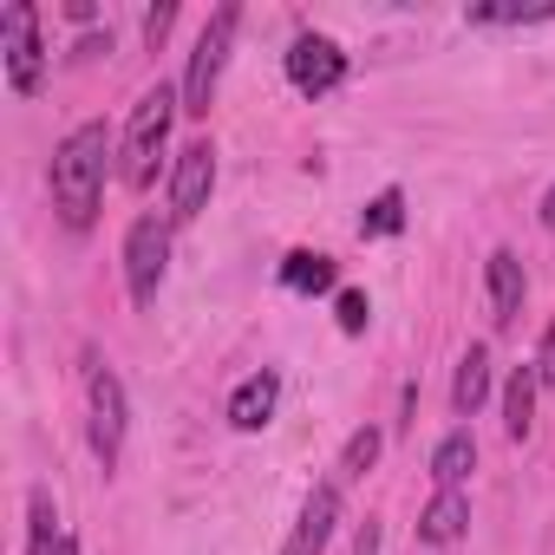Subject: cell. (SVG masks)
Returning a JSON list of instances; mask_svg holds the SVG:
<instances>
[{
	"label": "cell",
	"mask_w": 555,
	"mask_h": 555,
	"mask_svg": "<svg viewBox=\"0 0 555 555\" xmlns=\"http://www.w3.org/2000/svg\"><path fill=\"white\" fill-rule=\"evenodd\" d=\"M164 268H170V222L164 216H138L125 229V288H131L138 308H157Z\"/></svg>",
	"instance_id": "5"
},
{
	"label": "cell",
	"mask_w": 555,
	"mask_h": 555,
	"mask_svg": "<svg viewBox=\"0 0 555 555\" xmlns=\"http://www.w3.org/2000/svg\"><path fill=\"white\" fill-rule=\"evenodd\" d=\"M340 79H347V53L327 34H301L288 47V86L301 99H327V92H340Z\"/></svg>",
	"instance_id": "7"
},
{
	"label": "cell",
	"mask_w": 555,
	"mask_h": 555,
	"mask_svg": "<svg viewBox=\"0 0 555 555\" xmlns=\"http://www.w3.org/2000/svg\"><path fill=\"white\" fill-rule=\"evenodd\" d=\"M274 405H282V373H248L235 392H229V425L235 431H261L268 418H274Z\"/></svg>",
	"instance_id": "9"
},
{
	"label": "cell",
	"mask_w": 555,
	"mask_h": 555,
	"mask_svg": "<svg viewBox=\"0 0 555 555\" xmlns=\"http://www.w3.org/2000/svg\"><path fill=\"white\" fill-rule=\"evenodd\" d=\"M282 288H288V295H327V288H334V261H327L321 248H295V255L282 261Z\"/></svg>",
	"instance_id": "15"
},
{
	"label": "cell",
	"mask_w": 555,
	"mask_h": 555,
	"mask_svg": "<svg viewBox=\"0 0 555 555\" xmlns=\"http://www.w3.org/2000/svg\"><path fill=\"white\" fill-rule=\"evenodd\" d=\"M379 444H386V438H379L373 425H366V431H353V438H347V451H340V470H347V477H366V470L379 464Z\"/></svg>",
	"instance_id": "19"
},
{
	"label": "cell",
	"mask_w": 555,
	"mask_h": 555,
	"mask_svg": "<svg viewBox=\"0 0 555 555\" xmlns=\"http://www.w3.org/2000/svg\"><path fill=\"white\" fill-rule=\"evenodd\" d=\"M0 53H8V86L21 99H34L40 79H47V47H40V14L27 0H14V8L0 14Z\"/></svg>",
	"instance_id": "6"
},
{
	"label": "cell",
	"mask_w": 555,
	"mask_h": 555,
	"mask_svg": "<svg viewBox=\"0 0 555 555\" xmlns=\"http://www.w3.org/2000/svg\"><path fill=\"white\" fill-rule=\"evenodd\" d=\"M535 386H542V379H535V366H516V373H509V386H503V431H509L516 444H522V438H529V425H535Z\"/></svg>",
	"instance_id": "14"
},
{
	"label": "cell",
	"mask_w": 555,
	"mask_h": 555,
	"mask_svg": "<svg viewBox=\"0 0 555 555\" xmlns=\"http://www.w3.org/2000/svg\"><path fill=\"white\" fill-rule=\"evenodd\" d=\"M483 399H490V353H483V347H470V353L457 360V379H451V412H457V418H470Z\"/></svg>",
	"instance_id": "13"
},
{
	"label": "cell",
	"mask_w": 555,
	"mask_h": 555,
	"mask_svg": "<svg viewBox=\"0 0 555 555\" xmlns=\"http://www.w3.org/2000/svg\"><path fill=\"white\" fill-rule=\"evenodd\" d=\"M282 555H321V548H314V542H308V535H295V542H288V548H282Z\"/></svg>",
	"instance_id": "24"
},
{
	"label": "cell",
	"mask_w": 555,
	"mask_h": 555,
	"mask_svg": "<svg viewBox=\"0 0 555 555\" xmlns=\"http://www.w3.org/2000/svg\"><path fill=\"white\" fill-rule=\"evenodd\" d=\"M105 170H112V131L105 125H73L53 151V209L66 229H92L99 216V196H105Z\"/></svg>",
	"instance_id": "1"
},
{
	"label": "cell",
	"mask_w": 555,
	"mask_h": 555,
	"mask_svg": "<svg viewBox=\"0 0 555 555\" xmlns=\"http://www.w3.org/2000/svg\"><path fill=\"white\" fill-rule=\"evenodd\" d=\"M209 190H216V151H209V138H196L170 164V222H196L209 209Z\"/></svg>",
	"instance_id": "8"
},
{
	"label": "cell",
	"mask_w": 555,
	"mask_h": 555,
	"mask_svg": "<svg viewBox=\"0 0 555 555\" xmlns=\"http://www.w3.org/2000/svg\"><path fill=\"white\" fill-rule=\"evenodd\" d=\"M353 555H379V522H366V529H360V542H353Z\"/></svg>",
	"instance_id": "23"
},
{
	"label": "cell",
	"mask_w": 555,
	"mask_h": 555,
	"mask_svg": "<svg viewBox=\"0 0 555 555\" xmlns=\"http://www.w3.org/2000/svg\"><path fill=\"white\" fill-rule=\"evenodd\" d=\"M483 282H490V321L509 327L522 314V261H516V248H496L483 261Z\"/></svg>",
	"instance_id": "10"
},
{
	"label": "cell",
	"mask_w": 555,
	"mask_h": 555,
	"mask_svg": "<svg viewBox=\"0 0 555 555\" xmlns=\"http://www.w3.org/2000/svg\"><path fill=\"white\" fill-rule=\"evenodd\" d=\"M464 522H470L464 490H438V496L418 509V535H425V542H438V548H444V542H457V535H464Z\"/></svg>",
	"instance_id": "11"
},
{
	"label": "cell",
	"mask_w": 555,
	"mask_h": 555,
	"mask_svg": "<svg viewBox=\"0 0 555 555\" xmlns=\"http://www.w3.org/2000/svg\"><path fill=\"white\" fill-rule=\"evenodd\" d=\"M86 412H92V457L112 470L118 464V451H125V425H131V412H125V379L105 366V360H86Z\"/></svg>",
	"instance_id": "4"
},
{
	"label": "cell",
	"mask_w": 555,
	"mask_h": 555,
	"mask_svg": "<svg viewBox=\"0 0 555 555\" xmlns=\"http://www.w3.org/2000/svg\"><path fill=\"white\" fill-rule=\"evenodd\" d=\"M542 229H548V235H555V190H548V196H542Z\"/></svg>",
	"instance_id": "25"
},
{
	"label": "cell",
	"mask_w": 555,
	"mask_h": 555,
	"mask_svg": "<svg viewBox=\"0 0 555 555\" xmlns=\"http://www.w3.org/2000/svg\"><path fill=\"white\" fill-rule=\"evenodd\" d=\"M334 522H340V490H334V483H321V490H308V503H301V529H295V535H308L314 548H327V535H334Z\"/></svg>",
	"instance_id": "17"
},
{
	"label": "cell",
	"mask_w": 555,
	"mask_h": 555,
	"mask_svg": "<svg viewBox=\"0 0 555 555\" xmlns=\"http://www.w3.org/2000/svg\"><path fill=\"white\" fill-rule=\"evenodd\" d=\"M170 27H177V8H170V0H164V8H151V14H144V47L157 53V47L170 40Z\"/></svg>",
	"instance_id": "21"
},
{
	"label": "cell",
	"mask_w": 555,
	"mask_h": 555,
	"mask_svg": "<svg viewBox=\"0 0 555 555\" xmlns=\"http://www.w3.org/2000/svg\"><path fill=\"white\" fill-rule=\"evenodd\" d=\"M470 470H477V438H470V431L438 438V451H431V477H438V490H457Z\"/></svg>",
	"instance_id": "16"
},
{
	"label": "cell",
	"mask_w": 555,
	"mask_h": 555,
	"mask_svg": "<svg viewBox=\"0 0 555 555\" xmlns=\"http://www.w3.org/2000/svg\"><path fill=\"white\" fill-rule=\"evenodd\" d=\"M334 321H340V334H366V321H373V301H366L360 288H347V295L334 301Z\"/></svg>",
	"instance_id": "20"
},
{
	"label": "cell",
	"mask_w": 555,
	"mask_h": 555,
	"mask_svg": "<svg viewBox=\"0 0 555 555\" xmlns=\"http://www.w3.org/2000/svg\"><path fill=\"white\" fill-rule=\"evenodd\" d=\"M177 112H183V92H170L164 79H157L151 92H138L131 125H125V183H131V190H144V183L157 177V157H164V144H170Z\"/></svg>",
	"instance_id": "2"
},
{
	"label": "cell",
	"mask_w": 555,
	"mask_h": 555,
	"mask_svg": "<svg viewBox=\"0 0 555 555\" xmlns=\"http://www.w3.org/2000/svg\"><path fill=\"white\" fill-rule=\"evenodd\" d=\"M235 27H242V8H216L196 53H190V73H183V112L190 118H209L216 105V86H222V66H229V47H235Z\"/></svg>",
	"instance_id": "3"
},
{
	"label": "cell",
	"mask_w": 555,
	"mask_h": 555,
	"mask_svg": "<svg viewBox=\"0 0 555 555\" xmlns=\"http://www.w3.org/2000/svg\"><path fill=\"white\" fill-rule=\"evenodd\" d=\"M535 379L542 386H555V327L542 334V347H535Z\"/></svg>",
	"instance_id": "22"
},
{
	"label": "cell",
	"mask_w": 555,
	"mask_h": 555,
	"mask_svg": "<svg viewBox=\"0 0 555 555\" xmlns=\"http://www.w3.org/2000/svg\"><path fill=\"white\" fill-rule=\"evenodd\" d=\"M405 229V190H379L360 209V235H399Z\"/></svg>",
	"instance_id": "18"
},
{
	"label": "cell",
	"mask_w": 555,
	"mask_h": 555,
	"mask_svg": "<svg viewBox=\"0 0 555 555\" xmlns=\"http://www.w3.org/2000/svg\"><path fill=\"white\" fill-rule=\"evenodd\" d=\"M27 516H34V522H27V555H79V542L60 529V516H53V496H47V490H34V496H27Z\"/></svg>",
	"instance_id": "12"
}]
</instances>
